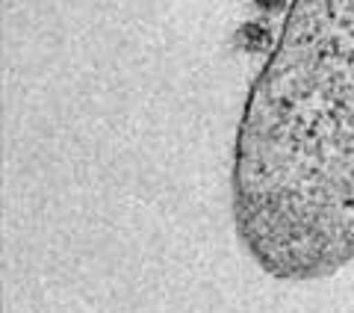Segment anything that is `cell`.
I'll return each instance as SVG.
<instances>
[{
	"instance_id": "obj_1",
	"label": "cell",
	"mask_w": 354,
	"mask_h": 313,
	"mask_svg": "<svg viewBox=\"0 0 354 313\" xmlns=\"http://www.w3.org/2000/svg\"><path fill=\"white\" fill-rule=\"evenodd\" d=\"M236 198L274 272L316 275L354 254V0H295L248 100Z\"/></svg>"
}]
</instances>
